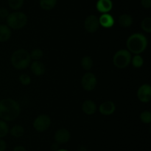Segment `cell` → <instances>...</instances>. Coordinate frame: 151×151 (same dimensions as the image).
I'll return each mask as SVG.
<instances>
[{"label":"cell","instance_id":"1","mask_svg":"<svg viewBox=\"0 0 151 151\" xmlns=\"http://www.w3.org/2000/svg\"><path fill=\"white\" fill-rule=\"evenodd\" d=\"M20 105L16 100L6 98L0 100V118L4 121H12L19 117Z\"/></svg>","mask_w":151,"mask_h":151},{"label":"cell","instance_id":"2","mask_svg":"<svg viewBox=\"0 0 151 151\" xmlns=\"http://www.w3.org/2000/svg\"><path fill=\"white\" fill-rule=\"evenodd\" d=\"M148 44L147 38L141 33H135L130 36L126 41V46L130 53L137 55L143 53Z\"/></svg>","mask_w":151,"mask_h":151},{"label":"cell","instance_id":"3","mask_svg":"<svg viewBox=\"0 0 151 151\" xmlns=\"http://www.w3.org/2000/svg\"><path fill=\"white\" fill-rule=\"evenodd\" d=\"M31 60L29 52L23 48L16 50L11 56L12 65L17 70L26 69L31 64Z\"/></svg>","mask_w":151,"mask_h":151},{"label":"cell","instance_id":"4","mask_svg":"<svg viewBox=\"0 0 151 151\" xmlns=\"http://www.w3.org/2000/svg\"><path fill=\"white\" fill-rule=\"evenodd\" d=\"M7 25L13 30H19L23 28L27 23V16L21 11H15L9 13L6 18Z\"/></svg>","mask_w":151,"mask_h":151},{"label":"cell","instance_id":"5","mask_svg":"<svg viewBox=\"0 0 151 151\" xmlns=\"http://www.w3.org/2000/svg\"><path fill=\"white\" fill-rule=\"evenodd\" d=\"M131 53L128 50L122 49L116 52L113 57V63L116 68L119 69H124L130 65L131 62Z\"/></svg>","mask_w":151,"mask_h":151},{"label":"cell","instance_id":"6","mask_svg":"<svg viewBox=\"0 0 151 151\" xmlns=\"http://www.w3.org/2000/svg\"><path fill=\"white\" fill-rule=\"evenodd\" d=\"M32 125L36 131L44 132L50 128L51 125V118L49 115L41 114L35 118Z\"/></svg>","mask_w":151,"mask_h":151},{"label":"cell","instance_id":"7","mask_svg":"<svg viewBox=\"0 0 151 151\" xmlns=\"http://www.w3.org/2000/svg\"><path fill=\"white\" fill-rule=\"evenodd\" d=\"M97 79L96 76L91 72H87L81 78V86L86 91H91L96 87Z\"/></svg>","mask_w":151,"mask_h":151},{"label":"cell","instance_id":"8","mask_svg":"<svg viewBox=\"0 0 151 151\" xmlns=\"http://www.w3.org/2000/svg\"><path fill=\"white\" fill-rule=\"evenodd\" d=\"M100 28L99 18L95 15H89L84 21V28L89 33L97 32Z\"/></svg>","mask_w":151,"mask_h":151},{"label":"cell","instance_id":"9","mask_svg":"<svg viewBox=\"0 0 151 151\" xmlns=\"http://www.w3.org/2000/svg\"><path fill=\"white\" fill-rule=\"evenodd\" d=\"M137 98L140 102L147 103L151 100V87L150 84H144L137 90Z\"/></svg>","mask_w":151,"mask_h":151},{"label":"cell","instance_id":"10","mask_svg":"<svg viewBox=\"0 0 151 151\" xmlns=\"http://www.w3.org/2000/svg\"><path fill=\"white\" fill-rule=\"evenodd\" d=\"M70 132L65 128H60L55 132L54 135V139L58 144H66L70 140Z\"/></svg>","mask_w":151,"mask_h":151},{"label":"cell","instance_id":"11","mask_svg":"<svg viewBox=\"0 0 151 151\" xmlns=\"http://www.w3.org/2000/svg\"><path fill=\"white\" fill-rule=\"evenodd\" d=\"M116 110V105L111 101H106L99 107V111L104 115H110Z\"/></svg>","mask_w":151,"mask_h":151},{"label":"cell","instance_id":"12","mask_svg":"<svg viewBox=\"0 0 151 151\" xmlns=\"http://www.w3.org/2000/svg\"><path fill=\"white\" fill-rule=\"evenodd\" d=\"M96 8L102 13H108L113 8L111 0H98L96 4Z\"/></svg>","mask_w":151,"mask_h":151},{"label":"cell","instance_id":"13","mask_svg":"<svg viewBox=\"0 0 151 151\" xmlns=\"http://www.w3.org/2000/svg\"><path fill=\"white\" fill-rule=\"evenodd\" d=\"M82 110L86 115H93L97 111V105L94 101L87 99L82 104Z\"/></svg>","mask_w":151,"mask_h":151},{"label":"cell","instance_id":"14","mask_svg":"<svg viewBox=\"0 0 151 151\" xmlns=\"http://www.w3.org/2000/svg\"><path fill=\"white\" fill-rule=\"evenodd\" d=\"M30 70L32 73L37 76H41L44 74L46 71L45 65L44 63L40 61H34L32 63H31Z\"/></svg>","mask_w":151,"mask_h":151},{"label":"cell","instance_id":"15","mask_svg":"<svg viewBox=\"0 0 151 151\" xmlns=\"http://www.w3.org/2000/svg\"><path fill=\"white\" fill-rule=\"evenodd\" d=\"M99 23L105 28H111L114 25V19L109 13H103L99 18Z\"/></svg>","mask_w":151,"mask_h":151},{"label":"cell","instance_id":"16","mask_svg":"<svg viewBox=\"0 0 151 151\" xmlns=\"http://www.w3.org/2000/svg\"><path fill=\"white\" fill-rule=\"evenodd\" d=\"M11 36V29L7 25H0V42L8 41Z\"/></svg>","mask_w":151,"mask_h":151},{"label":"cell","instance_id":"17","mask_svg":"<svg viewBox=\"0 0 151 151\" xmlns=\"http://www.w3.org/2000/svg\"><path fill=\"white\" fill-rule=\"evenodd\" d=\"M133 22H134V19H133L132 16L130 14H126V13L121 15L119 17V19H118V22H119V25L124 28L131 27L132 25Z\"/></svg>","mask_w":151,"mask_h":151},{"label":"cell","instance_id":"18","mask_svg":"<svg viewBox=\"0 0 151 151\" xmlns=\"http://www.w3.org/2000/svg\"><path fill=\"white\" fill-rule=\"evenodd\" d=\"M57 4V0H40L39 5L44 10H51Z\"/></svg>","mask_w":151,"mask_h":151},{"label":"cell","instance_id":"19","mask_svg":"<svg viewBox=\"0 0 151 151\" xmlns=\"http://www.w3.org/2000/svg\"><path fill=\"white\" fill-rule=\"evenodd\" d=\"M81 65L85 70H90L93 67L92 58L89 56H84L81 59Z\"/></svg>","mask_w":151,"mask_h":151},{"label":"cell","instance_id":"20","mask_svg":"<svg viewBox=\"0 0 151 151\" xmlns=\"http://www.w3.org/2000/svg\"><path fill=\"white\" fill-rule=\"evenodd\" d=\"M24 133V129L21 125H15L10 129V133L12 136L15 138L22 137Z\"/></svg>","mask_w":151,"mask_h":151},{"label":"cell","instance_id":"21","mask_svg":"<svg viewBox=\"0 0 151 151\" xmlns=\"http://www.w3.org/2000/svg\"><path fill=\"white\" fill-rule=\"evenodd\" d=\"M9 7L15 10H19L23 6L24 0H7Z\"/></svg>","mask_w":151,"mask_h":151},{"label":"cell","instance_id":"22","mask_svg":"<svg viewBox=\"0 0 151 151\" xmlns=\"http://www.w3.org/2000/svg\"><path fill=\"white\" fill-rule=\"evenodd\" d=\"M29 55H30L31 59H33L34 61H39L44 56V52L41 49L35 48L31 51Z\"/></svg>","mask_w":151,"mask_h":151},{"label":"cell","instance_id":"23","mask_svg":"<svg viewBox=\"0 0 151 151\" xmlns=\"http://www.w3.org/2000/svg\"><path fill=\"white\" fill-rule=\"evenodd\" d=\"M131 62H132V65L134 68H141L143 65V64H144V59H143V58L139 54H137L135 55V56H134V58L131 59Z\"/></svg>","mask_w":151,"mask_h":151},{"label":"cell","instance_id":"24","mask_svg":"<svg viewBox=\"0 0 151 151\" xmlns=\"http://www.w3.org/2000/svg\"><path fill=\"white\" fill-rule=\"evenodd\" d=\"M9 127L6 121L0 119V139L4 138L8 134Z\"/></svg>","mask_w":151,"mask_h":151},{"label":"cell","instance_id":"25","mask_svg":"<svg viewBox=\"0 0 151 151\" xmlns=\"http://www.w3.org/2000/svg\"><path fill=\"white\" fill-rule=\"evenodd\" d=\"M141 27L144 31L150 33H151V18L146 17L142 20L141 23Z\"/></svg>","mask_w":151,"mask_h":151},{"label":"cell","instance_id":"26","mask_svg":"<svg viewBox=\"0 0 151 151\" xmlns=\"http://www.w3.org/2000/svg\"><path fill=\"white\" fill-rule=\"evenodd\" d=\"M139 118L144 124H150L151 122V113L148 110L143 111L140 114Z\"/></svg>","mask_w":151,"mask_h":151},{"label":"cell","instance_id":"27","mask_svg":"<svg viewBox=\"0 0 151 151\" xmlns=\"http://www.w3.org/2000/svg\"><path fill=\"white\" fill-rule=\"evenodd\" d=\"M19 81L23 85H29L31 83V78L27 74L23 73L19 76Z\"/></svg>","mask_w":151,"mask_h":151},{"label":"cell","instance_id":"28","mask_svg":"<svg viewBox=\"0 0 151 151\" xmlns=\"http://www.w3.org/2000/svg\"><path fill=\"white\" fill-rule=\"evenodd\" d=\"M8 15L9 12L7 9L4 8V7L0 8V18H1V19H6Z\"/></svg>","mask_w":151,"mask_h":151},{"label":"cell","instance_id":"29","mask_svg":"<svg viewBox=\"0 0 151 151\" xmlns=\"http://www.w3.org/2000/svg\"><path fill=\"white\" fill-rule=\"evenodd\" d=\"M141 4L144 8L149 9L151 7V0H141Z\"/></svg>","mask_w":151,"mask_h":151},{"label":"cell","instance_id":"30","mask_svg":"<svg viewBox=\"0 0 151 151\" xmlns=\"http://www.w3.org/2000/svg\"><path fill=\"white\" fill-rule=\"evenodd\" d=\"M7 149V144L5 141L0 139V151H5Z\"/></svg>","mask_w":151,"mask_h":151},{"label":"cell","instance_id":"31","mask_svg":"<svg viewBox=\"0 0 151 151\" xmlns=\"http://www.w3.org/2000/svg\"><path fill=\"white\" fill-rule=\"evenodd\" d=\"M13 151H27L26 150V148L23 146H21V145H19V146H16L13 148Z\"/></svg>","mask_w":151,"mask_h":151},{"label":"cell","instance_id":"32","mask_svg":"<svg viewBox=\"0 0 151 151\" xmlns=\"http://www.w3.org/2000/svg\"><path fill=\"white\" fill-rule=\"evenodd\" d=\"M51 148H52V150H54V151L58 150L59 149V144L56 143V142H55V143H54L52 145Z\"/></svg>","mask_w":151,"mask_h":151},{"label":"cell","instance_id":"33","mask_svg":"<svg viewBox=\"0 0 151 151\" xmlns=\"http://www.w3.org/2000/svg\"><path fill=\"white\" fill-rule=\"evenodd\" d=\"M78 151H88L87 150V148L86 147H81L79 148V150H78Z\"/></svg>","mask_w":151,"mask_h":151},{"label":"cell","instance_id":"34","mask_svg":"<svg viewBox=\"0 0 151 151\" xmlns=\"http://www.w3.org/2000/svg\"><path fill=\"white\" fill-rule=\"evenodd\" d=\"M56 151H68L67 150H65V149H58V150Z\"/></svg>","mask_w":151,"mask_h":151}]
</instances>
